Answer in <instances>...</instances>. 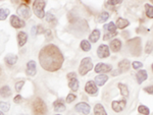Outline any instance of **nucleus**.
<instances>
[{"label": "nucleus", "mask_w": 153, "mask_h": 115, "mask_svg": "<svg viewBox=\"0 0 153 115\" xmlns=\"http://www.w3.org/2000/svg\"><path fill=\"white\" fill-rule=\"evenodd\" d=\"M144 91L147 92L148 94H153V86H149V87L145 88Z\"/></svg>", "instance_id": "obj_41"}, {"label": "nucleus", "mask_w": 153, "mask_h": 115, "mask_svg": "<svg viewBox=\"0 0 153 115\" xmlns=\"http://www.w3.org/2000/svg\"><path fill=\"white\" fill-rule=\"evenodd\" d=\"M5 62L8 65H14L18 62V56L14 54H8L5 56Z\"/></svg>", "instance_id": "obj_19"}, {"label": "nucleus", "mask_w": 153, "mask_h": 115, "mask_svg": "<svg viewBox=\"0 0 153 115\" xmlns=\"http://www.w3.org/2000/svg\"><path fill=\"white\" fill-rule=\"evenodd\" d=\"M44 30H43V28H42V26H39V27H37V34H40L42 33Z\"/></svg>", "instance_id": "obj_43"}, {"label": "nucleus", "mask_w": 153, "mask_h": 115, "mask_svg": "<svg viewBox=\"0 0 153 115\" xmlns=\"http://www.w3.org/2000/svg\"><path fill=\"white\" fill-rule=\"evenodd\" d=\"M9 14L8 9H0V21H4Z\"/></svg>", "instance_id": "obj_32"}, {"label": "nucleus", "mask_w": 153, "mask_h": 115, "mask_svg": "<svg viewBox=\"0 0 153 115\" xmlns=\"http://www.w3.org/2000/svg\"><path fill=\"white\" fill-rule=\"evenodd\" d=\"M94 69H95V72H97V73H105V72H111L112 66L109 64H106V63H98V64H96V67Z\"/></svg>", "instance_id": "obj_8"}, {"label": "nucleus", "mask_w": 153, "mask_h": 115, "mask_svg": "<svg viewBox=\"0 0 153 115\" xmlns=\"http://www.w3.org/2000/svg\"><path fill=\"white\" fill-rule=\"evenodd\" d=\"M93 69V63L90 57H85L83 58L81 61L80 67H79V72L81 75H85L86 73H88L90 70Z\"/></svg>", "instance_id": "obj_4"}, {"label": "nucleus", "mask_w": 153, "mask_h": 115, "mask_svg": "<svg viewBox=\"0 0 153 115\" xmlns=\"http://www.w3.org/2000/svg\"><path fill=\"white\" fill-rule=\"evenodd\" d=\"M53 107L56 112H63L65 110V105L63 103L62 100H57V101L54 102Z\"/></svg>", "instance_id": "obj_17"}, {"label": "nucleus", "mask_w": 153, "mask_h": 115, "mask_svg": "<svg viewBox=\"0 0 153 115\" xmlns=\"http://www.w3.org/2000/svg\"><path fill=\"white\" fill-rule=\"evenodd\" d=\"M81 48H82L84 52H88V51L91 50V43L88 42L87 40H83L81 42Z\"/></svg>", "instance_id": "obj_27"}, {"label": "nucleus", "mask_w": 153, "mask_h": 115, "mask_svg": "<svg viewBox=\"0 0 153 115\" xmlns=\"http://www.w3.org/2000/svg\"><path fill=\"white\" fill-rule=\"evenodd\" d=\"M68 87L71 89V91L74 92H76L79 90V82L78 80L76 79V77H74V79H71L70 80V84H68Z\"/></svg>", "instance_id": "obj_25"}, {"label": "nucleus", "mask_w": 153, "mask_h": 115, "mask_svg": "<svg viewBox=\"0 0 153 115\" xmlns=\"http://www.w3.org/2000/svg\"><path fill=\"white\" fill-rule=\"evenodd\" d=\"M33 111L35 115H45L47 113V106L41 98H37L33 103Z\"/></svg>", "instance_id": "obj_2"}, {"label": "nucleus", "mask_w": 153, "mask_h": 115, "mask_svg": "<svg viewBox=\"0 0 153 115\" xmlns=\"http://www.w3.org/2000/svg\"><path fill=\"white\" fill-rule=\"evenodd\" d=\"M65 100H66L68 103H71V102H74L76 100V95L75 94H68Z\"/></svg>", "instance_id": "obj_35"}, {"label": "nucleus", "mask_w": 153, "mask_h": 115, "mask_svg": "<svg viewBox=\"0 0 153 115\" xmlns=\"http://www.w3.org/2000/svg\"><path fill=\"white\" fill-rule=\"evenodd\" d=\"M0 115H4V113L2 111H0Z\"/></svg>", "instance_id": "obj_46"}, {"label": "nucleus", "mask_w": 153, "mask_h": 115, "mask_svg": "<svg viewBox=\"0 0 153 115\" xmlns=\"http://www.w3.org/2000/svg\"><path fill=\"white\" fill-rule=\"evenodd\" d=\"M14 103H21V101H22V96L21 95H18V96H16L14 97Z\"/></svg>", "instance_id": "obj_42"}, {"label": "nucleus", "mask_w": 153, "mask_h": 115, "mask_svg": "<svg viewBox=\"0 0 153 115\" xmlns=\"http://www.w3.org/2000/svg\"><path fill=\"white\" fill-rule=\"evenodd\" d=\"M118 89L120 90V93L125 98L129 96V90H128V87L125 84H118Z\"/></svg>", "instance_id": "obj_26"}, {"label": "nucleus", "mask_w": 153, "mask_h": 115, "mask_svg": "<svg viewBox=\"0 0 153 115\" xmlns=\"http://www.w3.org/2000/svg\"><path fill=\"white\" fill-rule=\"evenodd\" d=\"M46 5V1H43V0H36L33 3V10L34 13L37 15V18H44L45 16V12H44V7Z\"/></svg>", "instance_id": "obj_5"}, {"label": "nucleus", "mask_w": 153, "mask_h": 115, "mask_svg": "<svg viewBox=\"0 0 153 115\" xmlns=\"http://www.w3.org/2000/svg\"><path fill=\"white\" fill-rule=\"evenodd\" d=\"M75 109H76V112H81V113H83V114H85V115H87L90 113V106L87 104V103H85V102H81V103H78L75 106Z\"/></svg>", "instance_id": "obj_10"}, {"label": "nucleus", "mask_w": 153, "mask_h": 115, "mask_svg": "<svg viewBox=\"0 0 153 115\" xmlns=\"http://www.w3.org/2000/svg\"><path fill=\"white\" fill-rule=\"evenodd\" d=\"M0 96L3 98H8L11 96V90L8 86H4L0 89Z\"/></svg>", "instance_id": "obj_20"}, {"label": "nucleus", "mask_w": 153, "mask_h": 115, "mask_svg": "<svg viewBox=\"0 0 153 115\" xmlns=\"http://www.w3.org/2000/svg\"><path fill=\"white\" fill-rule=\"evenodd\" d=\"M148 77L147 72L146 70H139L137 72V80H138V84H142L144 80H146Z\"/></svg>", "instance_id": "obj_18"}, {"label": "nucleus", "mask_w": 153, "mask_h": 115, "mask_svg": "<svg viewBox=\"0 0 153 115\" xmlns=\"http://www.w3.org/2000/svg\"><path fill=\"white\" fill-rule=\"evenodd\" d=\"M130 64L131 63L128 59H123L120 63H118V72H128L130 68Z\"/></svg>", "instance_id": "obj_14"}, {"label": "nucleus", "mask_w": 153, "mask_h": 115, "mask_svg": "<svg viewBox=\"0 0 153 115\" xmlns=\"http://www.w3.org/2000/svg\"><path fill=\"white\" fill-rule=\"evenodd\" d=\"M97 55L99 56L100 58H106L110 55V51H109V47L107 45H100L97 49Z\"/></svg>", "instance_id": "obj_9"}, {"label": "nucleus", "mask_w": 153, "mask_h": 115, "mask_svg": "<svg viewBox=\"0 0 153 115\" xmlns=\"http://www.w3.org/2000/svg\"><path fill=\"white\" fill-rule=\"evenodd\" d=\"M63 55L57 46L48 44L41 49L39 53V61L43 69L54 72L60 69L63 64Z\"/></svg>", "instance_id": "obj_1"}, {"label": "nucleus", "mask_w": 153, "mask_h": 115, "mask_svg": "<svg viewBox=\"0 0 153 115\" xmlns=\"http://www.w3.org/2000/svg\"><path fill=\"white\" fill-rule=\"evenodd\" d=\"M27 40H28V35L25 32H19L18 33V42H19V47H23L25 44L27 43Z\"/></svg>", "instance_id": "obj_15"}, {"label": "nucleus", "mask_w": 153, "mask_h": 115, "mask_svg": "<svg viewBox=\"0 0 153 115\" xmlns=\"http://www.w3.org/2000/svg\"><path fill=\"white\" fill-rule=\"evenodd\" d=\"M152 72H153V64H152Z\"/></svg>", "instance_id": "obj_47"}, {"label": "nucleus", "mask_w": 153, "mask_h": 115, "mask_svg": "<svg viewBox=\"0 0 153 115\" xmlns=\"http://www.w3.org/2000/svg\"><path fill=\"white\" fill-rule=\"evenodd\" d=\"M126 104H127V101L126 100H120V101H113L111 104V107L113 109V111L115 112H120L124 110L126 107Z\"/></svg>", "instance_id": "obj_13"}, {"label": "nucleus", "mask_w": 153, "mask_h": 115, "mask_svg": "<svg viewBox=\"0 0 153 115\" xmlns=\"http://www.w3.org/2000/svg\"><path fill=\"white\" fill-rule=\"evenodd\" d=\"M129 21L126 18H118L117 21V24H115V26H117V28L120 29V30H123V29H125L126 27L129 26Z\"/></svg>", "instance_id": "obj_23"}, {"label": "nucleus", "mask_w": 153, "mask_h": 115, "mask_svg": "<svg viewBox=\"0 0 153 115\" xmlns=\"http://www.w3.org/2000/svg\"><path fill=\"white\" fill-rule=\"evenodd\" d=\"M94 115H107L104 107L101 104H96L94 107Z\"/></svg>", "instance_id": "obj_21"}, {"label": "nucleus", "mask_w": 153, "mask_h": 115, "mask_svg": "<svg viewBox=\"0 0 153 115\" xmlns=\"http://www.w3.org/2000/svg\"><path fill=\"white\" fill-rule=\"evenodd\" d=\"M56 115H60V114H56Z\"/></svg>", "instance_id": "obj_48"}, {"label": "nucleus", "mask_w": 153, "mask_h": 115, "mask_svg": "<svg viewBox=\"0 0 153 115\" xmlns=\"http://www.w3.org/2000/svg\"><path fill=\"white\" fill-rule=\"evenodd\" d=\"M138 111H139L141 114H144V115H148L150 113L149 108H148L147 106H144V105H140V106L138 107Z\"/></svg>", "instance_id": "obj_31"}, {"label": "nucleus", "mask_w": 153, "mask_h": 115, "mask_svg": "<svg viewBox=\"0 0 153 115\" xmlns=\"http://www.w3.org/2000/svg\"><path fill=\"white\" fill-rule=\"evenodd\" d=\"M145 8H146L147 18H153V6H151L150 4H145Z\"/></svg>", "instance_id": "obj_30"}, {"label": "nucleus", "mask_w": 153, "mask_h": 115, "mask_svg": "<svg viewBox=\"0 0 153 115\" xmlns=\"http://www.w3.org/2000/svg\"><path fill=\"white\" fill-rule=\"evenodd\" d=\"M0 108L3 111H8L9 108H10V105H9V103H6V102H0Z\"/></svg>", "instance_id": "obj_33"}, {"label": "nucleus", "mask_w": 153, "mask_h": 115, "mask_svg": "<svg viewBox=\"0 0 153 115\" xmlns=\"http://www.w3.org/2000/svg\"><path fill=\"white\" fill-rule=\"evenodd\" d=\"M104 29L106 31L109 32V33H117V26H115V24L112 23V21L107 24H105Z\"/></svg>", "instance_id": "obj_28"}, {"label": "nucleus", "mask_w": 153, "mask_h": 115, "mask_svg": "<svg viewBox=\"0 0 153 115\" xmlns=\"http://www.w3.org/2000/svg\"><path fill=\"white\" fill-rule=\"evenodd\" d=\"M25 84V80H21V82H19V83H16V92H19L22 90V88H23V86Z\"/></svg>", "instance_id": "obj_38"}, {"label": "nucleus", "mask_w": 153, "mask_h": 115, "mask_svg": "<svg viewBox=\"0 0 153 115\" xmlns=\"http://www.w3.org/2000/svg\"><path fill=\"white\" fill-rule=\"evenodd\" d=\"M32 34H33L34 36L37 35V27H34V28L32 29Z\"/></svg>", "instance_id": "obj_45"}, {"label": "nucleus", "mask_w": 153, "mask_h": 115, "mask_svg": "<svg viewBox=\"0 0 153 115\" xmlns=\"http://www.w3.org/2000/svg\"><path fill=\"white\" fill-rule=\"evenodd\" d=\"M108 80V77L107 75H104V74H101V75H97L95 77V83L97 86H103L107 82Z\"/></svg>", "instance_id": "obj_22"}, {"label": "nucleus", "mask_w": 153, "mask_h": 115, "mask_svg": "<svg viewBox=\"0 0 153 115\" xmlns=\"http://www.w3.org/2000/svg\"><path fill=\"white\" fill-rule=\"evenodd\" d=\"M46 21H49V23H55L56 19H55V18H54V16L52 15V14L47 13V14H46Z\"/></svg>", "instance_id": "obj_36"}, {"label": "nucleus", "mask_w": 153, "mask_h": 115, "mask_svg": "<svg viewBox=\"0 0 153 115\" xmlns=\"http://www.w3.org/2000/svg\"><path fill=\"white\" fill-rule=\"evenodd\" d=\"M128 48L130 49L131 53L133 55H140L141 54V39L140 38H135L130 40L127 43Z\"/></svg>", "instance_id": "obj_3"}, {"label": "nucleus", "mask_w": 153, "mask_h": 115, "mask_svg": "<svg viewBox=\"0 0 153 115\" xmlns=\"http://www.w3.org/2000/svg\"><path fill=\"white\" fill-rule=\"evenodd\" d=\"M36 62L34 60H31L27 63V68H26V73L27 75H30V77H34L37 72V68H36Z\"/></svg>", "instance_id": "obj_12"}, {"label": "nucleus", "mask_w": 153, "mask_h": 115, "mask_svg": "<svg viewBox=\"0 0 153 115\" xmlns=\"http://www.w3.org/2000/svg\"><path fill=\"white\" fill-rule=\"evenodd\" d=\"M151 2H153V0H152V1H151Z\"/></svg>", "instance_id": "obj_49"}, {"label": "nucleus", "mask_w": 153, "mask_h": 115, "mask_svg": "<svg viewBox=\"0 0 153 115\" xmlns=\"http://www.w3.org/2000/svg\"><path fill=\"white\" fill-rule=\"evenodd\" d=\"M100 38V31L99 30H94L91 33L90 37H89V39H90V41L92 43H96L98 40H99Z\"/></svg>", "instance_id": "obj_24"}, {"label": "nucleus", "mask_w": 153, "mask_h": 115, "mask_svg": "<svg viewBox=\"0 0 153 115\" xmlns=\"http://www.w3.org/2000/svg\"><path fill=\"white\" fill-rule=\"evenodd\" d=\"M16 11H18L19 15L22 16V18H30V16H31V14H32L31 9H30L27 5H25V4L19 5Z\"/></svg>", "instance_id": "obj_7"}, {"label": "nucleus", "mask_w": 153, "mask_h": 115, "mask_svg": "<svg viewBox=\"0 0 153 115\" xmlns=\"http://www.w3.org/2000/svg\"><path fill=\"white\" fill-rule=\"evenodd\" d=\"M10 24L13 28L16 29H19V28H24L25 26H26V23L23 21V19H21L19 18V16L16 15H11L10 18Z\"/></svg>", "instance_id": "obj_11"}, {"label": "nucleus", "mask_w": 153, "mask_h": 115, "mask_svg": "<svg viewBox=\"0 0 153 115\" xmlns=\"http://www.w3.org/2000/svg\"><path fill=\"white\" fill-rule=\"evenodd\" d=\"M132 65H133V68H135V69H140V68L143 66V64L141 62H139V61H134V62L132 63Z\"/></svg>", "instance_id": "obj_37"}, {"label": "nucleus", "mask_w": 153, "mask_h": 115, "mask_svg": "<svg viewBox=\"0 0 153 115\" xmlns=\"http://www.w3.org/2000/svg\"><path fill=\"white\" fill-rule=\"evenodd\" d=\"M152 50H153V44L149 41V42L146 44V47H145V52H146L147 54H149V53H151Z\"/></svg>", "instance_id": "obj_34"}, {"label": "nucleus", "mask_w": 153, "mask_h": 115, "mask_svg": "<svg viewBox=\"0 0 153 115\" xmlns=\"http://www.w3.org/2000/svg\"><path fill=\"white\" fill-rule=\"evenodd\" d=\"M109 18V13L107 11H103L100 13V15L98 16V23H104Z\"/></svg>", "instance_id": "obj_29"}, {"label": "nucleus", "mask_w": 153, "mask_h": 115, "mask_svg": "<svg viewBox=\"0 0 153 115\" xmlns=\"http://www.w3.org/2000/svg\"><path fill=\"white\" fill-rule=\"evenodd\" d=\"M122 2H123L122 0H108L107 3L109 5H115V4H120Z\"/></svg>", "instance_id": "obj_40"}, {"label": "nucleus", "mask_w": 153, "mask_h": 115, "mask_svg": "<svg viewBox=\"0 0 153 115\" xmlns=\"http://www.w3.org/2000/svg\"><path fill=\"white\" fill-rule=\"evenodd\" d=\"M110 49L113 51V52H118L122 48V42L120 40H117V39H114L110 42V45H109Z\"/></svg>", "instance_id": "obj_16"}, {"label": "nucleus", "mask_w": 153, "mask_h": 115, "mask_svg": "<svg viewBox=\"0 0 153 115\" xmlns=\"http://www.w3.org/2000/svg\"><path fill=\"white\" fill-rule=\"evenodd\" d=\"M85 91L88 93L89 95H97L98 93V87L95 82L93 80H89L85 86Z\"/></svg>", "instance_id": "obj_6"}, {"label": "nucleus", "mask_w": 153, "mask_h": 115, "mask_svg": "<svg viewBox=\"0 0 153 115\" xmlns=\"http://www.w3.org/2000/svg\"><path fill=\"white\" fill-rule=\"evenodd\" d=\"M68 79H74V77H75V72H71V73H68Z\"/></svg>", "instance_id": "obj_44"}, {"label": "nucleus", "mask_w": 153, "mask_h": 115, "mask_svg": "<svg viewBox=\"0 0 153 115\" xmlns=\"http://www.w3.org/2000/svg\"><path fill=\"white\" fill-rule=\"evenodd\" d=\"M115 36H117V33H108L103 37V40H108V39L112 38V37H115Z\"/></svg>", "instance_id": "obj_39"}]
</instances>
